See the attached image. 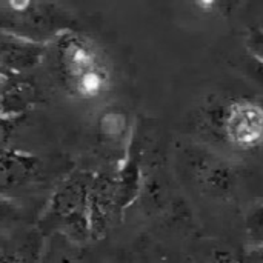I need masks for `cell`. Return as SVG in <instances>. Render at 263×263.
Wrapping results in <instances>:
<instances>
[{"instance_id":"cell-1","label":"cell","mask_w":263,"mask_h":263,"mask_svg":"<svg viewBox=\"0 0 263 263\" xmlns=\"http://www.w3.org/2000/svg\"><path fill=\"white\" fill-rule=\"evenodd\" d=\"M55 62L66 91L82 100L105 96L112 74L102 49L88 35L68 29L55 37Z\"/></svg>"},{"instance_id":"cell-2","label":"cell","mask_w":263,"mask_h":263,"mask_svg":"<svg viewBox=\"0 0 263 263\" xmlns=\"http://www.w3.org/2000/svg\"><path fill=\"white\" fill-rule=\"evenodd\" d=\"M2 14L14 23L15 26L26 29V39H35L37 31H45L46 35L54 39L62 32L71 29L66 23L69 22L68 14L62 11L54 3H40V2H26V0H11L0 2ZM42 42V40H37Z\"/></svg>"},{"instance_id":"cell-3","label":"cell","mask_w":263,"mask_h":263,"mask_svg":"<svg viewBox=\"0 0 263 263\" xmlns=\"http://www.w3.org/2000/svg\"><path fill=\"white\" fill-rule=\"evenodd\" d=\"M223 137L239 149L263 145V106L254 100H234L227 106Z\"/></svg>"},{"instance_id":"cell-4","label":"cell","mask_w":263,"mask_h":263,"mask_svg":"<svg viewBox=\"0 0 263 263\" xmlns=\"http://www.w3.org/2000/svg\"><path fill=\"white\" fill-rule=\"evenodd\" d=\"M89 193V185L83 177L74 176L68 179L51 197L43 213V220H52L54 223L60 222L65 227H76L77 220L83 216L88 222Z\"/></svg>"},{"instance_id":"cell-5","label":"cell","mask_w":263,"mask_h":263,"mask_svg":"<svg viewBox=\"0 0 263 263\" xmlns=\"http://www.w3.org/2000/svg\"><path fill=\"white\" fill-rule=\"evenodd\" d=\"M43 171V162L35 154L8 148L0 153V197H8L5 193L25 188L35 183Z\"/></svg>"},{"instance_id":"cell-6","label":"cell","mask_w":263,"mask_h":263,"mask_svg":"<svg viewBox=\"0 0 263 263\" xmlns=\"http://www.w3.org/2000/svg\"><path fill=\"white\" fill-rule=\"evenodd\" d=\"M45 247V233L22 223L0 234V263H40Z\"/></svg>"},{"instance_id":"cell-7","label":"cell","mask_w":263,"mask_h":263,"mask_svg":"<svg viewBox=\"0 0 263 263\" xmlns=\"http://www.w3.org/2000/svg\"><path fill=\"white\" fill-rule=\"evenodd\" d=\"M46 45L14 32L0 31V71L20 72L35 66L45 55Z\"/></svg>"},{"instance_id":"cell-8","label":"cell","mask_w":263,"mask_h":263,"mask_svg":"<svg viewBox=\"0 0 263 263\" xmlns=\"http://www.w3.org/2000/svg\"><path fill=\"white\" fill-rule=\"evenodd\" d=\"M40 102L39 88L26 80L6 83L0 97V114L22 117L28 109Z\"/></svg>"},{"instance_id":"cell-9","label":"cell","mask_w":263,"mask_h":263,"mask_svg":"<svg viewBox=\"0 0 263 263\" xmlns=\"http://www.w3.org/2000/svg\"><path fill=\"white\" fill-rule=\"evenodd\" d=\"M245 231L248 243L254 250H263V205L256 206L247 217Z\"/></svg>"},{"instance_id":"cell-10","label":"cell","mask_w":263,"mask_h":263,"mask_svg":"<svg viewBox=\"0 0 263 263\" xmlns=\"http://www.w3.org/2000/svg\"><path fill=\"white\" fill-rule=\"evenodd\" d=\"M22 206L9 197H0V234L22 225Z\"/></svg>"},{"instance_id":"cell-11","label":"cell","mask_w":263,"mask_h":263,"mask_svg":"<svg viewBox=\"0 0 263 263\" xmlns=\"http://www.w3.org/2000/svg\"><path fill=\"white\" fill-rule=\"evenodd\" d=\"M20 120H22V117H12V116L0 114V153L11 148L9 142L12 140V137L18 128Z\"/></svg>"},{"instance_id":"cell-12","label":"cell","mask_w":263,"mask_h":263,"mask_svg":"<svg viewBox=\"0 0 263 263\" xmlns=\"http://www.w3.org/2000/svg\"><path fill=\"white\" fill-rule=\"evenodd\" d=\"M245 46L248 51V55L254 57L256 60L263 63V28L253 26L245 39Z\"/></svg>"},{"instance_id":"cell-13","label":"cell","mask_w":263,"mask_h":263,"mask_svg":"<svg viewBox=\"0 0 263 263\" xmlns=\"http://www.w3.org/2000/svg\"><path fill=\"white\" fill-rule=\"evenodd\" d=\"M40 263H80L79 257L74 256L72 253H66V251H48L45 247L43 256Z\"/></svg>"},{"instance_id":"cell-14","label":"cell","mask_w":263,"mask_h":263,"mask_svg":"<svg viewBox=\"0 0 263 263\" xmlns=\"http://www.w3.org/2000/svg\"><path fill=\"white\" fill-rule=\"evenodd\" d=\"M248 74L257 82V83H260L263 86V63L262 62H259V60H256L254 57H251V55H248Z\"/></svg>"},{"instance_id":"cell-15","label":"cell","mask_w":263,"mask_h":263,"mask_svg":"<svg viewBox=\"0 0 263 263\" xmlns=\"http://www.w3.org/2000/svg\"><path fill=\"white\" fill-rule=\"evenodd\" d=\"M248 263H263V250H254Z\"/></svg>"},{"instance_id":"cell-16","label":"cell","mask_w":263,"mask_h":263,"mask_svg":"<svg viewBox=\"0 0 263 263\" xmlns=\"http://www.w3.org/2000/svg\"><path fill=\"white\" fill-rule=\"evenodd\" d=\"M217 263H240V262H237V260H233V259H225V260H220V262H217Z\"/></svg>"},{"instance_id":"cell-17","label":"cell","mask_w":263,"mask_h":263,"mask_svg":"<svg viewBox=\"0 0 263 263\" xmlns=\"http://www.w3.org/2000/svg\"><path fill=\"white\" fill-rule=\"evenodd\" d=\"M260 28H263V26H260Z\"/></svg>"}]
</instances>
